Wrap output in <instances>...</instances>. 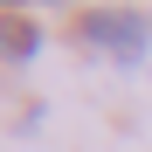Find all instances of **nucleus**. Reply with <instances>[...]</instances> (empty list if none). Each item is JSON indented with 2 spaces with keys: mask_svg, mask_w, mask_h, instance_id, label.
Segmentation results:
<instances>
[{
  "mask_svg": "<svg viewBox=\"0 0 152 152\" xmlns=\"http://www.w3.org/2000/svg\"><path fill=\"white\" fill-rule=\"evenodd\" d=\"M83 42L104 48L118 69H138L145 48H152V28H145L132 7H90V14H83Z\"/></svg>",
  "mask_w": 152,
  "mask_h": 152,
  "instance_id": "nucleus-1",
  "label": "nucleus"
},
{
  "mask_svg": "<svg viewBox=\"0 0 152 152\" xmlns=\"http://www.w3.org/2000/svg\"><path fill=\"white\" fill-rule=\"evenodd\" d=\"M0 35H7V56H14V62H35L42 35H35V21L21 14V7H7V21H0Z\"/></svg>",
  "mask_w": 152,
  "mask_h": 152,
  "instance_id": "nucleus-2",
  "label": "nucleus"
}]
</instances>
